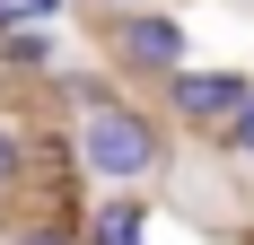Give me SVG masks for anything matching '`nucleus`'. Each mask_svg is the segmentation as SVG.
Here are the masks:
<instances>
[{
	"instance_id": "1",
	"label": "nucleus",
	"mask_w": 254,
	"mask_h": 245,
	"mask_svg": "<svg viewBox=\"0 0 254 245\" xmlns=\"http://www.w3.org/2000/svg\"><path fill=\"white\" fill-rule=\"evenodd\" d=\"M70 158H79V175H97V184H149V175L167 167V131H158L149 105H131L123 88H114V97L79 105Z\"/></svg>"
},
{
	"instance_id": "2",
	"label": "nucleus",
	"mask_w": 254,
	"mask_h": 245,
	"mask_svg": "<svg viewBox=\"0 0 254 245\" xmlns=\"http://www.w3.org/2000/svg\"><path fill=\"white\" fill-rule=\"evenodd\" d=\"M105 61H114V79H167L193 61V35L176 9L131 0V9H105Z\"/></svg>"
},
{
	"instance_id": "3",
	"label": "nucleus",
	"mask_w": 254,
	"mask_h": 245,
	"mask_svg": "<svg viewBox=\"0 0 254 245\" xmlns=\"http://www.w3.org/2000/svg\"><path fill=\"white\" fill-rule=\"evenodd\" d=\"M246 88H254V79H246V70H219V61H202V70L184 61V70H167V79H158V97H167V122L202 131V140L237 114V105H246Z\"/></svg>"
},
{
	"instance_id": "4",
	"label": "nucleus",
	"mask_w": 254,
	"mask_h": 245,
	"mask_svg": "<svg viewBox=\"0 0 254 245\" xmlns=\"http://www.w3.org/2000/svg\"><path fill=\"white\" fill-rule=\"evenodd\" d=\"M149 210L158 201H140V184H105V201H88V245H149Z\"/></svg>"
},
{
	"instance_id": "5",
	"label": "nucleus",
	"mask_w": 254,
	"mask_h": 245,
	"mask_svg": "<svg viewBox=\"0 0 254 245\" xmlns=\"http://www.w3.org/2000/svg\"><path fill=\"white\" fill-rule=\"evenodd\" d=\"M0 61L18 79H35V70H53V26H35V18H18L9 35H0Z\"/></svg>"
},
{
	"instance_id": "6",
	"label": "nucleus",
	"mask_w": 254,
	"mask_h": 245,
	"mask_svg": "<svg viewBox=\"0 0 254 245\" xmlns=\"http://www.w3.org/2000/svg\"><path fill=\"white\" fill-rule=\"evenodd\" d=\"M210 140H219V158H228V167H246V175H254V88H246V105H237Z\"/></svg>"
},
{
	"instance_id": "7",
	"label": "nucleus",
	"mask_w": 254,
	"mask_h": 245,
	"mask_svg": "<svg viewBox=\"0 0 254 245\" xmlns=\"http://www.w3.org/2000/svg\"><path fill=\"white\" fill-rule=\"evenodd\" d=\"M18 184H26V131L0 114V193H18Z\"/></svg>"
},
{
	"instance_id": "8",
	"label": "nucleus",
	"mask_w": 254,
	"mask_h": 245,
	"mask_svg": "<svg viewBox=\"0 0 254 245\" xmlns=\"http://www.w3.org/2000/svg\"><path fill=\"white\" fill-rule=\"evenodd\" d=\"M9 245H88V228H79V219H26Z\"/></svg>"
},
{
	"instance_id": "9",
	"label": "nucleus",
	"mask_w": 254,
	"mask_h": 245,
	"mask_svg": "<svg viewBox=\"0 0 254 245\" xmlns=\"http://www.w3.org/2000/svg\"><path fill=\"white\" fill-rule=\"evenodd\" d=\"M62 9H79V0H18V18H35V26H53Z\"/></svg>"
},
{
	"instance_id": "10",
	"label": "nucleus",
	"mask_w": 254,
	"mask_h": 245,
	"mask_svg": "<svg viewBox=\"0 0 254 245\" xmlns=\"http://www.w3.org/2000/svg\"><path fill=\"white\" fill-rule=\"evenodd\" d=\"M79 9H97V18H105V9H131V0H79Z\"/></svg>"
}]
</instances>
